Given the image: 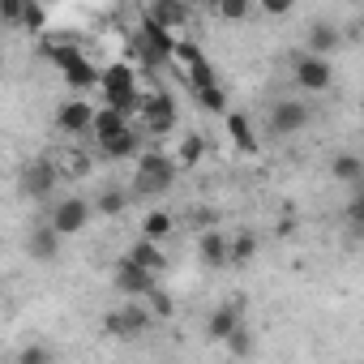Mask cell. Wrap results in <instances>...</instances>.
Wrapping results in <instances>:
<instances>
[{
  "label": "cell",
  "mask_w": 364,
  "mask_h": 364,
  "mask_svg": "<svg viewBox=\"0 0 364 364\" xmlns=\"http://www.w3.org/2000/svg\"><path fill=\"white\" fill-rule=\"evenodd\" d=\"M99 90H103V107H112V112H120V116H129V112H137V69L133 65H124V60H116V65H107L103 73H99Z\"/></svg>",
  "instance_id": "cell-1"
},
{
  "label": "cell",
  "mask_w": 364,
  "mask_h": 364,
  "mask_svg": "<svg viewBox=\"0 0 364 364\" xmlns=\"http://www.w3.org/2000/svg\"><path fill=\"white\" fill-rule=\"evenodd\" d=\"M176 176H180V167H176L171 154H163V150H146V154H137L133 189H137L141 198H159V193H167V189L176 185Z\"/></svg>",
  "instance_id": "cell-2"
},
{
  "label": "cell",
  "mask_w": 364,
  "mask_h": 364,
  "mask_svg": "<svg viewBox=\"0 0 364 364\" xmlns=\"http://www.w3.org/2000/svg\"><path fill=\"white\" fill-rule=\"evenodd\" d=\"M48 56H52V65L65 73V82H69L73 90L99 86V69L90 65V56H86L77 43H48Z\"/></svg>",
  "instance_id": "cell-3"
},
{
  "label": "cell",
  "mask_w": 364,
  "mask_h": 364,
  "mask_svg": "<svg viewBox=\"0 0 364 364\" xmlns=\"http://www.w3.org/2000/svg\"><path fill=\"white\" fill-rule=\"evenodd\" d=\"M56 176H60L56 159H35V163H26V167H22V176H18V189H22V198L48 202V198L56 193Z\"/></svg>",
  "instance_id": "cell-4"
},
{
  "label": "cell",
  "mask_w": 364,
  "mask_h": 364,
  "mask_svg": "<svg viewBox=\"0 0 364 364\" xmlns=\"http://www.w3.org/2000/svg\"><path fill=\"white\" fill-rule=\"evenodd\" d=\"M291 77H296V86H300V90H309V95H321V90H330V82H334V69H330V60L300 52V56L291 60Z\"/></svg>",
  "instance_id": "cell-5"
},
{
  "label": "cell",
  "mask_w": 364,
  "mask_h": 364,
  "mask_svg": "<svg viewBox=\"0 0 364 364\" xmlns=\"http://www.w3.org/2000/svg\"><path fill=\"white\" fill-rule=\"evenodd\" d=\"M90 202H82V198H65V202H56L52 206V215H48V228L56 232V236H77V232H86V223H90Z\"/></svg>",
  "instance_id": "cell-6"
},
{
  "label": "cell",
  "mask_w": 364,
  "mask_h": 364,
  "mask_svg": "<svg viewBox=\"0 0 364 364\" xmlns=\"http://www.w3.org/2000/svg\"><path fill=\"white\" fill-rule=\"evenodd\" d=\"M137 112L146 116V129L159 133V137L176 129V103H171V95H163V90H159V95H141V99H137Z\"/></svg>",
  "instance_id": "cell-7"
},
{
  "label": "cell",
  "mask_w": 364,
  "mask_h": 364,
  "mask_svg": "<svg viewBox=\"0 0 364 364\" xmlns=\"http://www.w3.org/2000/svg\"><path fill=\"white\" fill-rule=\"evenodd\" d=\"M304 124H309V103H300V99H279V103L270 107V133L291 137V133H300Z\"/></svg>",
  "instance_id": "cell-8"
},
{
  "label": "cell",
  "mask_w": 364,
  "mask_h": 364,
  "mask_svg": "<svg viewBox=\"0 0 364 364\" xmlns=\"http://www.w3.org/2000/svg\"><path fill=\"white\" fill-rule=\"evenodd\" d=\"M112 283H116V291H124V300H141V296H146V291H150L159 279H154V274H146L141 266H133L129 257H120V262H116V274H112Z\"/></svg>",
  "instance_id": "cell-9"
},
{
  "label": "cell",
  "mask_w": 364,
  "mask_h": 364,
  "mask_svg": "<svg viewBox=\"0 0 364 364\" xmlns=\"http://www.w3.org/2000/svg\"><path fill=\"white\" fill-rule=\"evenodd\" d=\"M146 326H150V313H146V309H133V304L112 309V313L103 317V330H107L112 338H137Z\"/></svg>",
  "instance_id": "cell-10"
},
{
  "label": "cell",
  "mask_w": 364,
  "mask_h": 364,
  "mask_svg": "<svg viewBox=\"0 0 364 364\" xmlns=\"http://www.w3.org/2000/svg\"><path fill=\"white\" fill-rule=\"evenodd\" d=\"M137 43H141V52H146V65H163V60H171L176 35H171V31H163V26H154V22L146 18V22H141Z\"/></svg>",
  "instance_id": "cell-11"
},
{
  "label": "cell",
  "mask_w": 364,
  "mask_h": 364,
  "mask_svg": "<svg viewBox=\"0 0 364 364\" xmlns=\"http://www.w3.org/2000/svg\"><path fill=\"white\" fill-rule=\"evenodd\" d=\"M90 120H95V103H86V99H69V103L56 112V129L69 133V137L90 133Z\"/></svg>",
  "instance_id": "cell-12"
},
{
  "label": "cell",
  "mask_w": 364,
  "mask_h": 364,
  "mask_svg": "<svg viewBox=\"0 0 364 364\" xmlns=\"http://www.w3.org/2000/svg\"><path fill=\"white\" fill-rule=\"evenodd\" d=\"M198 257H202V266L206 270H223L228 266V232H202L198 236Z\"/></svg>",
  "instance_id": "cell-13"
},
{
  "label": "cell",
  "mask_w": 364,
  "mask_h": 364,
  "mask_svg": "<svg viewBox=\"0 0 364 364\" xmlns=\"http://www.w3.org/2000/svg\"><path fill=\"white\" fill-rule=\"evenodd\" d=\"M240 326H245V321H240V309H236V304H219V309H210V317H206V334H210L215 343H228Z\"/></svg>",
  "instance_id": "cell-14"
},
{
  "label": "cell",
  "mask_w": 364,
  "mask_h": 364,
  "mask_svg": "<svg viewBox=\"0 0 364 364\" xmlns=\"http://www.w3.org/2000/svg\"><path fill=\"white\" fill-rule=\"evenodd\" d=\"M124 257H129V262H133V266H141V270H146V274H154V279H159V274H163V270H167V253H163V249H159V245H150V240H133V245H129V253H124Z\"/></svg>",
  "instance_id": "cell-15"
},
{
  "label": "cell",
  "mask_w": 364,
  "mask_h": 364,
  "mask_svg": "<svg viewBox=\"0 0 364 364\" xmlns=\"http://www.w3.org/2000/svg\"><path fill=\"white\" fill-rule=\"evenodd\" d=\"M129 129V116H120V112H112V107H95V120H90V137L95 141H112L116 133H124Z\"/></svg>",
  "instance_id": "cell-16"
},
{
  "label": "cell",
  "mask_w": 364,
  "mask_h": 364,
  "mask_svg": "<svg viewBox=\"0 0 364 364\" xmlns=\"http://www.w3.org/2000/svg\"><path fill=\"white\" fill-rule=\"evenodd\" d=\"M330 176L343 180V185H355V189H360V180H364V159H360L355 150H343V154L330 159Z\"/></svg>",
  "instance_id": "cell-17"
},
{
  "label": "cell",
  "mask_w": 364,
  "mask_h": 364,
  "mask_svg": "<svg viewBox=\"0 0 364 364\" xmlns=\"http://www.w3.org/2000/svg\"><path fill=\"white\" fill-rule=\"evenodd\" d=\"M26 249H31V257H35V262H56V253H60V236L48 228V219L31 232V245H26Z\"/></svg>",
  "instance_id": "cell-18"
},
{
  "label": "cell",
  "mask_w": 364,
  "mask_h": 364,
  "mask_svg": "<svg viewBox=\"0 0 364 364\" xmlns=\"http://www.w3.org/2000/svg\"><path fill=\"white\" fill-rule=\"evenodd\" d=\"M228 137H232V146L245 150V154L257 150V133H253V124H249L245 112H228Z\"/></svg>",
  "instance_id": "cell-19"
},
{
  "label": "cell",
  "mask_w": 364,
  "mask_h": 364,
  "mask_svg": "<svg viewBox=\"0 0 364 364\" xmlns=\"http://www.w3.org/2000/svg\"><path fill=\"white\" fill-rule=\"evenodd\" d=\"M171 228H176V219H171L163 206H154V210H146V215H141V240H150V245L167 240V236H171Z\"/></svg>",
  "instance_id": "cell-20"
},
{
  "label": "cell",
  "mask_w": 364,
  "mask_h": 364,
  "mask_svg": "<svg viewBox=\"0 0 364 364\" xmlns=\"http://www.w3.org/2000/svg\"><path fill=\"white\" fill-rule=\"evenodd\" d=\"M343 43V35L330 26V22H317L313 31H309V56H321V60H330V52Z\"/></svg>",
  "instance_id": "cell-21"
},
{
  "label": "cell",
  "mask_w": 364,
  "mask_h": 364,
  "mask_svg": "<svg viewBox=\"0 0 364 364\" xmlns=\"http://www.w3.org/2000/svg\"><path fill=\"white\" fill-rule=\"evenodd\" d=\"M257 236L253 232H236V236H228V266H249L253 257H257Z\"/></svg>",
  "instance_id": "cell-22"
},
{
  "label": "cell",
  "mask_w": 364,
  "mask_h": 364,
  "mask_svg": "<svg viewBox=\"0 0 364 364\" xmlns=\"http://www.w3.org/2000/svg\"><path fill=\"white\" fill-rule=\"evenodd\" d=\"M206 159V137L202 133H189L185 141H180V154H176V167L180 171H189V167H198Z\"/></svg>",
  "instance_id": "cell-23"
},
{
  "label": "cell",
  "mask_w": 364,
  "mask_h": 364,
  "mask_svg": "<svg viewBox=\"0 0 364 364\" xmlns=\"http://www.w3.org/2000/svg\"><path fill=\"white\" fill-rule=\"evenodd\" d=\"M193 103H202V107H206V112H215V116H228V90H223L219 82L198 86V90H193Z\"/></svg>",
  "instance_id": "cell-24"
},
{
  "label": "cell",
  "mask_w": 364,
  "mask_h": 364,
  "mask_svg": "<svg viewBox=\"0 0 364 364\" xmlns=\"http://www.w3.org/2000/svg\"><path fill=\"white\" fill-rule=\"evenodd\" d=\"M99 150H103L107 159H133V154H137V133L124 129V133H116L112 141H99Z\"/></svg>",
  "instance_id": "cell-25"
},
{
  "label": "cell",
  "mask_w": 364,
  "mask_h": 364,
  "mask_svg": "<svg viewBox=\"0 0 364 364\" xmlns=\"http://www.w3.org/2000/svg\"><path fill=\"white\" fill-rule=\"evenodd\" d=\"M90 210H95V215H103V219H116V215L124 210V189H116V185H112V189H103V193L90 202Z\"/></svg>",
  "instance_id": "cell-26"
},
{
  "label": "cell",
  "mask_w": 364,
  "mask_h": 364,
  "mask_svg": "<svg viewBox=\"0 0 364 364\" xmlns=\"http://www.w3.org/2000/svg\"><path fill=\"white\" fill-rule=\"evenodd\" d=\"M141 300H146V313H150V317H171V313H176L171 296H167V291H163L159 283H154V287H150V291H146Z\"/></svg>",
  "instance_id": "cell-27"
},
{
  "label": "cell",
  "mask_w": 364,
  "mask_h": 364,
  "mask_svg": "<svg viewBox=\"0 0 364 364\" xmlns=\"http://www.w3.org/2000/svg\"><path fill=\"white\" fill-rule=\"evenodd\" d=\"M171 60H180V65H185V73L193 69V65H202L206 56H202V48L193 43V39H176V48H171Z\"/></svg>",
  "instance_id": "cell-28"
},
{
  "label": "cell",
  "mask_w": 364,
  "mask_h": 364,
  "mask_svg": "<svg viewBox=\"0 0 364 364\" xmlns=\"http://www.w3.org/2000/svg\"><path fill=\"white\" fill-rule=\"evenodd\" d=\"M249 14H253L249 0H223V5H219V18H223V22H245Z\"/></svg>",
  "instance_id": "cell-29"
},
{
  "label": "cell",
  "mask_w": 364,
  "mask_h": 364,
  "mask_svg": "<svg viewBox=\"0 0 364 364\" xmlns=\"http://www.w3.org/2000/svg\"><path fill=\"white\" fill-rule=\"evenodd\" d=\"M18 26H26V31L43 35V26H48V14H43L39 5H22V22H18Z\"/></svg>",
  "instance_id": "cell-30"
},
{
  "label": "cell",
  "mask_w": 364,
  "mask_h": 364,
  "mask_svg": "<svg viewBox=\"0 0 364 364\" xmlns=\"http://www.w3.org/2000/svg\"><path fill=\"white\" fill-rule=\"evenodd\" d=\"M18 364H52V351H48L43 343H26V347L18 351Z\"/></svg>",
  "instance_id": "cell-31"
},
{
  "label": "cell",
  "mask_w": 364,
  "mask_h": 364,
  "mask_svg": "<svg viewBox=\"0 0 364 364\" xmlns=\"http://www.w3.org/2000/svg\"><path fill=\"white\" fill-rule=\"evenodd\" d=\"M228 351H232V355H249V351H253V334H249V330L240 326V330H236V334L228 338Z\"/></svg>",
  "instance_id": "cell-32"
},
{
  "label": "cell",
  "mask_w": 364,
  "mask_h": 364,
  "mask_svg": "<svg viewBox=\"0 0 364 364\" xmlns=\"http://www.w3.org/2000/svg\"><path fill=\"white\" fill-rule=\"evenodd\" d=\"M22 5H26V0H0V22H22Z\"/></svg>",
  "instance_id": "cell-33"
},
{
  "label": "cell",
  "mask_w": 364,
  "mask_h": 364,
  "mask_svg": "<svg viewBox=\"0 0 364 364\" xmlns=\"http://www.w3.org/2000/svg\"><path fill=\"white\" fill-rule=\"evenodd\" d=\"M347 219H351V228H364V193H355L347 202Z\"/></svg>",
  "instance_id": "cell-34"
},
{
  "label": "cell",
  "mask_w": 364,
  "mask_h": 364,
  "mask_svg": "<svg viewBox=\"0 0 364 364\" xmlns=\"http://www.w3.org/2000/svg\"><path fill=\"white\" fill-rule=\"evenodd\" d=\"M291 5H287V0H266V14H274V18H283Z\"/></svg>",
  "instance_id": "cell-35"
}]
</instances>
